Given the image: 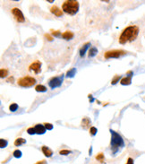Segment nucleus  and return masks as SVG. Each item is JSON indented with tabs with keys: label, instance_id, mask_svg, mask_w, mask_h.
I'll list each match as a JSON object with an SVG mask.
<instances>
[{
	"label": "nucleus",
	"instance_id": "1",
	"mask_svg": "<svg viewBox=\"0 0 145 164\" xmlns=\"http://www.w3.org/2000/svg\"><path fill=\"white\" fill-rule=\"evenodd\" d=\"M139 35V27L136 25H131L126 27L121 33L119 36V43L120 44H125L127 42L134 41L137 39Z\"/></svg>",
	"mask_w": 145,
	"mask_h": 164
},
{
	"label": "nucleus",
	"instance_id": "2",
	"mask_svg": "<svg viewBox=\"0 0 145 164\" xmlns=\"http://www.w3.org/2000/svg\"><path fill=\"white\" fill-rule=\"evenodd\" d=\"M111 133V142H110V145H111V149H112V153L116 154L117 151L125 146V143L124 140L119 134H117L116 132L110 130Z\"/></svg>",
	"mask_w": 145,
	"mask_h": 164
},
{
	"label": "nucleus",
	"instance_id": "3",
	"mask_svg": "<svg viewBox=\"0 0 145 164\" xmlns=\"http://www.w3.org/2000/svg\"><path fill=\"white\" fill-rule=\"evenodd\" d=\"M62 10L66 14L75 15L79 10V2L75 0H67L62 5Z\"/></svg>",
	"mask_w": 145,
	"mask_h": 164
},
{
	"label": "nucleus",
	"instance_id": "4",
	"mask_svg": "<svg viewBox=\"0 0 145 164\" xmlns=\"http://www.w3.org/2000/svg\"><path fill=\"white\" fill-rule=\"evenodd\" d=\"M17 84L19 86L23 88H29L33 86L36 84V79L32 76H23L22 78H19L17 81Z\"/></svg>",
	"mask_w": 145,
	"mask_h": 164
},
{
	"label": "nucleus",
	"instance_id": "5",
	"mask_svg": "<svg viewBox=\"0 0 145 164\" xmlns=\"http://www.w3.org/2000/svg\"><path fill=\"white\" fill-rule=\"evenodd\" d=\"M127 52L123 50H113L107 51L104 54V57L106 59H109V58H119L122 56H125Z\"/></svg>",
	"mask_w": 145,
	"mask_h": 164
},
{
	"label": "nucleus",
	"instance_id": "6",
	"mask_svg": "<svg viewBox=\"0 0 145 164\" xmlns=\"http://www.w3.org/2000/svg\"><path fill=\"white\" fill-rule=\"evenodd\" d=\"M62 82H63V75L53 77L49 80V82H48V86H49L51 89L60 87L62 84Z\"/></svg>",
	"mask_w": 145,
	"mask_h": 164
},
{
	"label": "nucleus",
	"instance_id": "7",
	"mask_svg": "<svg viewBox=\"0 0 145 164\" xmlns=\"http://www.w3.org/2000/svg\"><path fill=\"white\" fill-rule=\"evenodd\" d=\"M11 12H12V15H14L15 19L18 22H25V18H24V15H23V14H22V12L19 8L15 7V8L12 9Z\"/></svg>",
	"mask_w": 145,
	"mask_h": 164
},
{
	"label": "nucleus",
	"instance_id": "8",
	"mask_svg": "<svg viewBox=\"0 0 145 164\" xmlns=\"http://www.w3.org/2000/svg\"><path fill=\"white\" fill-rule=\"evenodd\" d=\"M30 71H33L36 75H38L41 72V62L39 60L34 61L30 66H29Z\"/></svg>",
	"mask_w": 145,
	"mask_h": 164
},
{
	"label": "nucleus",
	"instance_id": "9",
	"mask_svg": "<svg viewBox=\"0 0 145 164\" xmlns=\"http://www.w3.org/2000/svg\"><path fill=\"white\" fill-rule=\"evenodd\" d=\"M127 76L124 77L121 79L120 81V84H122V85H129L131 84V82H132V71H129L127 73Z\"/></svg>",
	"mask_w": 145,
	"mask_h": 164
},
{
	"label": "nucleus",
	"instance_id": "10",
	"mask_svg": "<svg viewBox=\"0 0 145 164\" xmlns=\"http://www.w3.org/2000/svg\"><path fill=\"white\" fill-rule=\"evenodd\" d=\"M50 12H51L53 15H55L56 16H57V17L63 16V12H62V10L59 9L56 6H53L50 8Z\"/></svg>",
	"mask_w": 145,
	"mask_h": 164
},
{
	"label": "nucleus",
	"instance_id": "11",
	"mask_svg": "<svg viewBox=\"0 0 145 164\" xmlns=\"http://www.w3.org/2000/svg\"><path fill=\"white\" fill-rule=\"evenodd\" d=\"M34 129L36 131V134H39V135H43L46 132V127L43 125L38 124L34 126Z\"/></svg>",
	"mask_w": 145,
	"mask_h": 164
},
{
	"label": "nucleus",
	"instance_id": "12",
	"mask_svg": "<svg viewBox=\"0 0 145 164\" xmlns=\"http://www.w3.org/2000/svg\"><path fill=\"white\" fill-rule=\"evenodd\" d=\"M41 151H42V153L44 154V155L46 157H51L52 154H53V151L47 146H42L41 147Z\"/></svg>",
	"mask_w": 145,
	"mask_h": 164
},
{
	"label": "nucleus",
	"instance_id": "13",
	"mask_svg": "<svg viewBox=\"0 0 145 164\" xmlns=\"http://www.w3.org/2000/svg\"><path fill=\"white\" fill-rule=\"evenodd\" d=\"M74 36H75V34L72 33V31H66L64 33H62V38L66 40L72 39V38H74Z\"/></svg>",
	"mask_w": 145,
	"mask_h": 164
},
{
	"label": "nucleus",
	"instance_id": "14",
	"mask_svg": "<svg viewBox=\"0 0 145 164\" xmlns=\"http://www.w3.org/2000/svg\"><path fill=\"white\" fill-rule=\"evenodd\" d=\"M90 45H91V43L90 42H87V43H85L84 44L82 48H81V50H80V56L82 57L83 56H84V54H85V52H86V50H87V49L90 47Z\"/></svg>",
	"mask_w": 145,
	"mask_h": 164
},
{
	"label": "nucleus",
	"instance_id": "15",
	"mask_svg": "<svg viewBox=\"0 0 145 164\" xmlns=\"http://www.w3.org/2000/svg\"><path fill=\"white\" fill-rule=\"evenodd\" d=\"M26 143V140L23 139V138H17L15 141V146H20L22 144H24Z\"/></svg>",
	"mask_w": 145,
	"mask_h": 164
},
{
	"label": "nucleus",
	"instance_id": "16",
	"mask_svg": "<svg viewBox=\"0 0 145 164\" xmlns=\"http://www.w3.org/2000/svg\"><path fill=\"white\" fill-rule=\"evenodd\" d=\"M97 53H98V50H97L95 47H92L89 50V57H93L94 56L97 55Z\"/></svg>",
	"mask_w": 145,
	"mask_h": 164
},
{
	"label": "nucleus",
	"instance_id": "17",
	"mask_svg": "<svg viewBox=\"0 0 145 164\" xmlns=\"http://www.w3.org/2000/svg\"><path fill=\"white\" fill-rule=\"evenodd\" d=\"M35 91L44 92V91H47V87H45L44 85H41V84H38V85L35 86Z\"/></svg>",
	"mask_w": 145,
	"mask_h": 164
},
{
	"label": "nucleus",
	"instance_id": "18",
	"mask_svg": "<svg viewBox=\"0 0 145 164\" xmlns=\"http://www.w3.org/2000/svg\"><path fill=\"white\" fill-rule=\"evenodd\" d=\"M75 73H76V69L75 68H72L66 73V77H74Z\"/></svg>",
	"mask_w": 145,
	"mask_h": 164
},
{
	"label": "nucleus",
	"instance_id": "19",
	"mask_svg": "<svg viewBox=\"0 0 145 164\" xmlns=\"http://www.w3.org/2000/svg\"><path fill=\"white\" fill-rule=\"evenodd\" d=\"M91 124V121L88 118H84L82 121V126L84 127V128H87V126Z\"/></svg>",
	"mask_w": 145,
	"mask_h": 164
},
{
	"label": "nucleus",
	"instance_id": "20",
	"mask_svg": "<svg viewBox=\"0 0 145 164\" xmlns=\"http://www.w3.org/2000/svg\"><path fill=\"white\" fill-rule=\"evenodd\" d=\"M96 160L98 161H100V162H103L104 160H105V157H104V154L102 153H100L98 155H96Z\"/></svg>",
	"mask_w": 145,
	"mask_h": 164
},
{
	"label": "nucleus",
	"instance_id": "21",
	"mask_svg": "<svg viewBox=\"0 0 145 164\" xmlns=\"http://www.w3.org/2000/svg\"><path fill=\"white\" fill-rule=\"evenodd\" d=\"M7 75H8V70H7V69L2 68L1 70H0V76H1L2 78L7 76Z\"/></svg>",
	"mask_w": 145,
	"mask_h": 164
},
{
	"label": "nucleus",
	"instance_id": "22",
	"mask_svg": "<svg viewBox=\"0 0 145 164\" xmlns=\"http://www.w3.org/2000/svg\"><path fill=\"white\" fill-rule=\"evenodd\" d=\"M17 109H18V105L16 103H12L9 106V110L11 111H15V110H17Z\"/></svg>",
	"mask_w": 145,
	"mask_h": 164
},
{
	"label": "nucleus",
	"instance_id": "23",
	"mask_svg": "<svg viewBox=\"0 0 145 164\" xmlns=\"http://www.w3.org/2000/svg\"><path fill=\"white\" fill-rule=\"evenodd\" d=\"M51 31H52V35H53V36H55V37H62V34L60 33L59 31H53V30H51Z\"/></svg>",
	"mask_w": 145,
	"mask_h": 164
},
{
	"label": "nucleus",
	"instance_id": "24",
	"mask_svg": "<svg viewBox=\"0 0 145 164\" xmlns=\"http://www.w3.org/2000/svg\"><path fill=\"white\" fill-rule=\"evenodd\" d=\"M0 146H1V148L6 147L7 146V141H6V140H4V139L0 140Z\"/></svg>",
	"mask_w": 145,
	"mask_h": 164
},
{
	"label": "nucleus",
	"instance_id": "25",
	"mask_svg": "<svg viewBox=\"0 0 145 164\" xmlns=\"http://www.w3.org/2000/svg\"><path fill=\"white\" fill-rule=\"evenodd\" d=\"M97 132H98V130H97V128H96V127L91 126V127L90 128V134H91V135H95Z\"/></svg>",
	"mask_w": 145,
	"mask_h": 164
},
{
	"label": "nucleus",
	"instance_id": "26",
	"mask_svg": "<svg viewBox=\"0 0 145 164\" xmlns=\"http://www.w3.org/2000/svg\"><path fill=\"white\" fill-rule=\"evenodd\" d=\"M14 156H15V158H20V157L22 156V151H19V150H15V151H14Z\"/></svg>",
	"mask_w": 145,
	"mask_h": 164
},
{
	"label": "nucleus",
	"instance_id": "27",
	"mask_svg": "<svg viewBox=\"0 0 145 164\" xmlns=\"http://www.w3.org/2000/svg\"><path fill=\"white\" fill-rule=\"evenodd\" d=\"M44 126L46 127V129H47V130H52L53 129V125L50 124V123H45Z\"/></svg>",
	"mask_w": 145,
	"mask_h": 164
},
{
	"label": "nucleus",
	"instance_id": "28",
	"mask_svg": "<svg viewBox=\"0 0 145 164\" xmlns=\"http://www.w3.org/2000/svg\"><path fill=\"white\" fill-rule=\"evenodd\" d=\"M59 154L61 155H67V154H71V151H69V150H61L59 151Z\"/></svg>",
	"mask_w": 145,
	"mask_h": 164
},
{
	"label": "nucleus",
	"instance_id": "29",
	"mask_svg": "<svg viewBox=\"0 0 145 164\" xmlns=\"http://www.w3.org/2000/svg\"><path fill=\"white\" fill-rule=\"evenodd\" d=\"M121 78V75H116L115 77H114V79L112 80V82H111V84H116L117 82L119 81V79Z\"/></svg>",
	"mask_w": 145,
	"mask_h": 164
},
{
	"label": "nucleus",
	"instance_id": "30",
	"mask_svg": "<svg viewBox=\"0 0 145 164\" xmlns=\"http://www.w3.org/2000/svg\"><path fill=\"white\" fill-rule=\"evenodd\" d=\"M27 133H28L29 135H34V134H36V131H35V129H34V127H30V128H28V129H27Z\"/></svg>",
	"mask_w": 145,
	"mask_h": 164
},
{
	"label": "nucleus",
	"instance_id": "31",
	"mask_svg": "<svg viewBox=\"0 0 145 164\" xmlns=\"http://www.w3.org/2000/svg\"><path fill=\"white\" fill-rule=\"evenodd\" d=\"M45 38H47V40H49V41L53 40V38H52V37L50 36L49 34H47V33H46V34H45Z\"/></svg>",
	"mask_w": 145,
	"mask_h": 164
},
{
	"label": "nucleus",
	"instance_id": "32",
	"mask_svg": "<svg viewBox=\"0 0 145 164\" xmlns=\"http://www.w3.org/2000/svg\"><path fill=\"white\" fill-rule=\"evenodd\" d=\"M126 164H134V160H132V158H128Z\"/></svg>",
	"mask_w": 145,
	"mask_h": 164
},
{
	"label": "nucleus",
	"instance_id": "33",
	"mask_svg": "<svg viewBox=\"0 0 145 164\" xmlns=\"http://www.w3.org/2000/svg\"><path fill=\"white\" fill-rule=\"evenodd\" d=\"M35 164H47V161L45 160H42V161H40L38 162H36Z\"/></svg>",
	"mask_w": 145,
	"mask_h": 164
}]
</instances>
